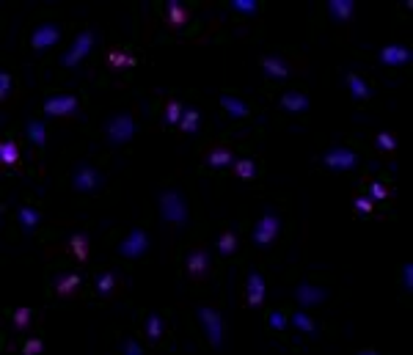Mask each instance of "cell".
I'll list each match as a JSON object with an SVG mask.
<instances>
[{"instance_id":"1","label":"cell","mask_w":413,"mask_h":355,"mask_svg":"<svg viewBox=\"0 0 413 355\" xmlns=\"http://www.w3.org/2000/svg\"><path fill=\"white\" fill-rule=\"evenodd\" d=\"M157 215L163 218V223L174 228H185L190 223V204L187 193L182 187H163L157 193Z\"/></svg>"},{"instance_id":"2","label":"cell","mask_w":413,"mask_h":355,"mask_svg":"<svg viewBox=\"0 0 413 355\" xmlns=\"http://www.w3.org/2000/svg\"><path fill=\"white\" fill-rule=\"evenodd\" d=\"M103 135L107 146H127L129 141L138 135V122H135V113L122 107V110H113L107 119L103 122Z\"/></svg>"},{"instance_id":"3","label":"cell","mask_w":413,"mask_h":355,"mask_svg":"<svg viewBox=\"0 0 413 355\" xmlns=\"http://www.w3.org/2000/svg\"><path fill=\"white\" fill-rule=\"evenodd\" d=\"M69 179H72V190L80 193V196L100 193V190L105 187V182H107L103 168H97L94 163H88L86 157L78 160V163L72 165V174H69Z\"/></svg>"},{"instance_id":"4","label":"cell","mask_w":413,"mask_h":355,"mask_svg":"<svg viewBox=\"0 0 413 355\" xmlns=\"http://www.w3.org/2000/svg\"><path fill=\"white\" fill-rule=\"evenodd\" d=\"M193 311H196V322L204 333L206 344L221 350L223 347V311L212 303H199Z\"/></svg>"},{"instance_id":"5","label":"cell","mask_w":413,"mask_h":355,"mask_svg":"<svg viewBox=\"0 0 413 355\" xmlns=\"http://www.w3.org/2000/svg\"><path fill=\"white\" fill-rule=\"evenodd\" d=\"M281 223H284V221H281V215H279L273 206H267V209L262 212V218H259L254 234H251L254 248L262 251V254L273 251V248H276V243H279V234H281Z\"/></svg>"},{"instance_id":"6","label":"cell","mask_w":413,"mask_h":355,"mask_svg":"<svg viewBox=\"0 0 413 355\" xmlns=\"http://www.w3.org/2000/svg\"><path fill=\"white\" fill-rule=\"evenodd\" d=\"M42 113L47 119H83V105H80L78 94L58 91V94H52V97L45 100Z\"/></svg>"},{"instance_id":"7","label":"cell","mask_w":413,"mask_h":355,"mask_svg":"<svg viewBox=\"0 0 413 355\" xmlns=\"http://www.w3.org/2000/svg\"><path fill=\"white\" fill-rule=\"evenodd\" d=\"M322 165L328 171H339V174H347V171H356L361 165V154L356 152L353 146H344V144H334L322 152Z\"/></svg>"},{"instance_id":"8","label":"cell","mask_w":413,"mask_h":355,"mask_svg":"<svg viewBox=\"0 0 413 355\" xmlns=\"http://www.w3.org/2000/svg\"><path fill=\"white\" fill-rule=\"evenodd\" d=\"M185 279L190 284H206L212 279V254L202 248V245H193L187 256H185Z\"/></svg>"},{"instance_id":"9","label":"cell","mask_w":413,"mask_h":355,"mask_svg":"<svg viewBox=\"0 0 413 355\" xmlns=\"http://www.w3.org/2000/svg\"><path fill=\"white\" fill-rule=\"evenodd\" d=\"M61 36H64V25L55 23V20H45V23H39V25H33L28 42H30L33 55H45V52L52 50V47L61 42Z\"/></svg>"},{"instance_id":"10","label":"cell","mask_w":413,"mask_h":355,"mask_svg":"<svg viewBox=\"0 0 413 355\" xmlns=\"http://www.w3.org/2000/svg\"><path fill=\"white\" fill-rule=\"evenodd\" d=\"M149 254V231L141 226H132L119 240V245H116V256H122V259H127V262H135V259H144V256Z\"/></svg>"},{"instance_id":"11","label":"cell","mask_w":413,"mask_h":355,"mask_svg":"<svg viewBox=\"0 0 413 355\" xmlns=\"http://www.w3.org/2000/svg\"><path fill=\"white\" fill-rule=\"evenodd\" d=\"M97 47V36H94V30L91 28H83L78 36H75V42H72V47L64 52L61 58H58V64L64 66V69H75L80 61L88 55V52Z\"/></svg>"},{"instance_id":"12","label":"cell","mask_w":413,"mask_h":355,"mask_svg":"<svg viewBox=\"0 0 413 355\" xmlns=\"http://www.w3.org/2000/svg\"><path fill=\"white\" fill-rule=\"evenodd\" d=\"M259 69L267 80H286L295 72V64L281 52H267V55H259Z\"/></svg>"},{"instance_id":"13","label":"cell","mask_w":413,"mask_h":355,"mask_svg":"<svg viewBox=\"0 0 413 355\" xmlns=\"http://www.w3.org/2000/svg\"><path fill=\"white\" fill-rule=\"evenodd\" d=\"M328 301H331L328 286H320V284H311V281H301L295 286V303L301 308H314V305H322Z\"/></svg>"},{"instance_id":"14","label":"cell","mask_w":413,"mask_h":355,"mask_svg":"<svg viewBox=\"0 0 413 355\" xmlns=\"http://www.w3.org/2000/svg\"><path fill=\"white\" fill-rule=\"evenodd\" d=\"M80 286H83V276L80 273H61L52 281L50 295L58 298V301H75L80 295Z\"/></svg>"},{"instance_id":"15","label":"cell","mask_w":413,"mask_h":355,"mask_svg":"<svg viewBox=\"0 0 413 355\" xmlns=\"http://www.w3.org/2000/svg\"><path fill=\"white\" fill-rule=\"evenodd\" d=\"M88 243H91V240H88L86 231H75V234L66 237V243H64L58 251L66 254L69 259H75L78 264H86V262H88V254H91V245H88Z\"/></svg>"},{"instance_id":"16","label":"cell","mask_w":413,"mask_h":355,"mask_svg":"<svg viewBox=\"0 0 413 355\" xmlns=\"http://www.w3.org/2000/svg\"><path fill=\"white\" fill-rule=\"evenodd\" d=\"M160 14H163L168 30H182L190 23V8L185 3H180V0H168L165 6H160Z\"/></svg>"},{"instance_id":"17","label":"cell","mask_w":413,"mask_h":355,"mask_svg":"<svg viewBox=\"0 0 413 355\" xmlns=\"http://www.w3.org/2000/svg\"><path fill=\"white\" fill-rule=\"evenodd\" d=\"M94 292H97V298L110 301V298H116V295L122 292V279H119L110 267H103V270L97 273V279H94Z\"/></svg>"},{"instance_id":"18","label":"cell","mask_w":413,"mask_h":355,"mask_svg":"<svg viewBox=\"0 0 413 355\" xmlns=\"http://www.w3.org/2000/svg\"><path fill=\"white\" fill-rule=\"evenodd\" d=\"M378 61L383 64V66H405V64H411L413 61V52L408 45H386V47H380L378 52Z\"/></svg>"},{"instance_id":"19","label":"cell","mask_w":413,"mask_h":355,"mask_svg":"<svg viewBox=\"0 0 413 355\" xmlns=\"http://www.w3.org/2000/svg\"><path fill=\"white\" fill-rule=\"evenodd\" d=\"M204 165H209V168H223V165H232L234 163V149L229 146V144H209L204 149Z\"/></svg>"},{"instance_id":"20","label":"cell","mask_w":413,"mask_h":355,"mask_svg":"<svg viewBox=\"0 0 413 355\" xmlns=\"http://www.w3.org/2000/svg\"><path fill=\"white\" fill-rule=\"evenodd\" d=\"M264 292H267V286H264L262 273L259 270H248V276H245V305L259 308V305L264 303Z\"/></svg>"},{"instance_id":"21","label":"cell","mask_w":413,"mask_h":355,"mask_svg":"<svg viewBox=\"0 0 413 355\" xmlns=\"http://www.w3.org/2000/svg\"><path fill=\"white\" fill-rule=\"evenodd\" d=\"M0 165H3V171H23V154L14 138L0 141Z\"/></svg>"},{"instance_id":"22","label":"cell","mask_w":413,"mask_h":355,"mask_svg":"<svg viewBox=\"0 0 413 355\" xmlns=\"http://www.w3.org/2000/svg\"><path fill=\"white\" fill-rule=\"evenodd\" d=\"M279 105H281V110L298 116V113H306V110L311 107V97L306 94V91H295V88H289V91L281 94Z\"/></svg>"},{"instance_id":"23","label":"cell","mask_w":413,"mask_h":355,"mask_svg":"<svg viewBox=\"0 0 413 355\" xmlns=\"http://www.w3.org/2000/svg\"><path fill=\"white\" fill-rule=\"evenodd\" d=\"M221 107H223L232 119H251V113H254V107H251L248 102L243 100V97H237V94H229V91L221 94Z\"/></svg>"},{"instance_id":"24","label":"cell","mask_w":413,"mask_h":355,"mask_svg":"<svg viewBox=\"0 0 413 355\" xmlns=\"http://www.w3.org/2000/svg\"><path fill=\"white\" fill-rule=\"evenodd\" d=\"M105 64H107L110 72H124V69H132L138 64V58L127 47H113V50L105 55Z\"/></svg>"},{"instance_id":"25","label":"cell","mask_w":413,"mask_h":355,"mask_svg":"<svg viewBox=\"0 0 413 355\" xmlns=\"http://www.w3.org/2000/svg\"><path fill=\"white\" fill-rule=\"evenodd\" d=\"M215 251L221 256H226V259H232V256L240 251V234H237V228H223V231L218 234Z\"/></svg>"},{"instance_id":"26","label":"cell","mask_w":413,"mask_h":355,"mask_svg":"<svg viewBox=\"0 0 413 355\" xmlns=\"http://www.w3.org/2000/svg\"><path fill=\"white\" fill-rule=\"evenodd\" d=\"M344 83H347V91H350V97L356 102H366L372 97V86L363 80L361 75H356V72H344Z\"/></svg>"},{"instance_id":"27","label":"cell","mask_w":413,"mask_h":355,"mask_svg":"<svg viewBox=\"0 0 413 355\" xmlns=\"http://www.w3.org/2000/svg\"><path fill=\"white\" fill-rule=\"evenodd\" d=\"M353 14H356V3L353 0H328V17L334 23L344 25V23L353 20Z\"/></svg>"},{"instance_id":"28","label":"cell","mask_w":413,"mask_h":355,"mask_svg":"<svg viewBox=\"0 0 413 355\" xmlns=\"http://www.w3.org/2000/svg\"><path fill=\"white\" fill-rule=\"evenodd\" d=\"M144 336H146V342H149V344H160V342H163V336H165V320H163L157 311H152V314L146 317Z\"/></svg>"},{"instance_id":"29","label":"cell","mask_w":413,"mask_h":355,"mask_svg":"<svg viewBox=\"0 0 413 355\" xmlns=\"http://www.w3.org/2000/svg\"><path fill=\"white\" fill-rule=\"evenodd\" d=\"M25 135L36 149H45V146H47V124H45L42 119H28Z\"/></svg>"},{"instance_id":"30","label":"cell","mask_w":413,"mask_h":355,"mask_svg":"<svg viewBox=\"0 0 413 355\" xmlns=\"http://www.w3.org/2000/svg\"><path fill=\"white\" fill-rule=\"evenodd\" d=\"M289 322H292V328L298 330V333H306V336H311V339H317V336H320V325L311 320L309 311H295Z\"/></svg>"},{"instance_id":"31","label":"cell","mask_w":413,"mask_h":355,"mask_svg":"<svg viewBox=\"0 0 413 355\" xmlns=\"http://www.w3.org/2000/svg\"><path fill=\"white\" fill-rule=\"evenodd\" d=\"M17 221H20L23 234H33V231L39 228L42 215H39V209H33V206H20V209H17Z\"/></svg>"},{"instance_id":"32","label":"cell","mask_w":413,"mask_h":355,"mask_svg":"<svg viewBox=\"0 0 413 355\" xmlns=\"http://www.w3.org/2000/svg\"><path fill=\"white\" fill-rule=\"evenodd\" d=\"M232 171L240 182H254L257 179V163L251 157H240L232 163Z\"/></svg>"},{"instance_id":"33","label":"cell","mask_w":413,"mask_h":355,"mask_svg":"<svg viewBox=\"0 0 413 355\" xmlns=\"http://www.w3.org/2000/svg\"><path fill=\"white\" fill-rule=\"evenodd\" d=\"M199 122H202V110L196 107V105H185V110H182V119H180V129L185 135H190V132H196L199 129Z\"/></svg>"},{"instance_id":"34","label":"cell","mask_w":413,"mask_h":355,"mask_svg":"<svg viewBox=\"0 0 413 355\" xmlns=\"http://www.w3.org/2000/svg\"><path fill=\"white\" fill-rule=\"evenodd\" d=\"M33 320H36V314H33V308H28V305H20V308H14V311H11V325H14L17 333H25V330H30Z\"/></svg>"},{"instance_id":"35","label":"cell","mask_w":413,"mask_h":355,"mask_svg":"<svg viewBox=\"0 0 413 355\" xmlns=\"http://www.w3.org/2000/svg\"><path fill=\"white\" fill-rule=\"evenodd\" d=\"M182 110H185V105H182V102L177 100V97H168V100H165V107H163V122H165L168 127L180 124Z\"/></svg>"},{"instance_id":"36","label":"cell","mask_w":413,"mask_h":355,"mask_svg":"<svg viewBox=\"0 0 413 355\" xmlns=\"http://www.w3.org/2000/svg\"><path fill=\"white\" fill-rule=\"evenodd\" d=\"M375 146H378L380 152H386V154H394L397 149H400L397 135H394V132H388V129H380V132L375 135Z\"/></svg>"},{"instance_id":"37","label":"cell","mask_w":413,"mask_h":355,"mask_svg":"<svg viewBox=\"0 0 413 355\" xmlns=\"http://www.w3.org/2000/svg\"><path fill=\"white\" fill-rule=\"evenodd\" d=\"M229 8L234 14H245V17H254L259 11L257 0H229Z\"/></svg>"},{"instance_id":"38","label":"cell","mask_w":413,"mask_h":355,"mask_svg":"<svg viewBox=\"0 0 413 355\" xmlns=\"http://www.w3.org/2000/svg\"><path fill=\"white\" fill-rule=\"evenodd\" d=\"M11 97H14V77L8 72H0V102L8 105Z\"/></svg>"},{"instance_id":"39","label":"cell","mask_w":413,"mask_h":355,"mask_svg":"<svg viewBox=\"0 0 413 355\" xmlns=\"http://www.w3.org/2000/svg\"><path fill=\"white\" fill-rule=\"evenodd\" d=\"M391 196V187L383 185V182H369V199L372 202H386Z\"/></svg>"},{"instance_id":"40","label":"cell","mask_w":413,"mask_h":355,"mask_svg":"<svg viewBox=\"0 0 413 355\" xmlns=\"http://www.w3.org/2000/svg\"><path fill=\"white\" fill-rule=\"evenodd\" d=\"M353 209H356L359 215H372V212H375V202H372L369 196H361V193H359V196H353Z\"/></svg>"},{"instance_id":"41","label":"cell","mask_w":413,"mask_h":355,"mask_svg":"<svg viewBox=\"0 0 413 355\" xmlns=\"http://www.w3.org/2000/svg\"><path fill=\"white\" fill-rule=\"evenodd\" d=\"M400 284H402V289H405V292H411L413 289V264L411 262L400 264Z\"/></svg>"},{"instance_id":"42","label":"cell","mask_w":413,"mask_h":355,"mask_svg":"<svg viewBox=\"0 0 413 355\" xmlns=\"http://www.w3.org/2000/svg\"><path fill=\"white\" fill-rule=\"evenodd\" d=\"M267 325H270L273 330H284L286 328V314L281 311V308L270 311V314H267Z\"/></svg>"},{"instance_id":"43","label":"cell","mask_w":413,"mask_h":355,"mask_svg":"<svg viewBox=\"0 0 413 355\" xmlns=\"http://www.w3.org/2000/svg\"><path fill=\"white\" fill-rule=\"evenodd\" d=\"M45 350V339L42 336H30V339H25V344H23V353L28 355H36Z\"/></svg>"},{"instance_id":"44","label":"cell","mask_w":413,"mask_h":355,"mask_svg":"<svg viewBox=\"0 0 413 355\" xmlns=\"http://www.w3.org/2000/svg\"><path fill=\"white\" fill-rule=\"evenodd\" d=\"M119 353L122 355H141L144 350H141V344H138L135 339L124 336V339H122V344H119Z\"/></svg>"}]
</instances>
